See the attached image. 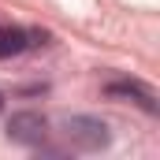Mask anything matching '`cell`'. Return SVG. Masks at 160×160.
<instances>
[{
  "label": "cell",
  "instance_id": "1",
  "mask_svg": "<svg viewBox=\"0 0 160 160\" xmlns=\"http://www.w3.org/2000/svg\"><path fill=\"white\" fill-rule=\"evenodd\" d=\"M45 130H48V123L38 112H19L8 123V138L11 142H22V145H41L45 142Z\"/></svg>",
  "mask_w": 160,
  "mask_h": 160
},
{
  "label": "cell",
  "instance_id": "2",
  "mask_svg": "<svg viewBox=\"0 0 160 160\" xmlns=\"http://www.w3.org/2000/svg\"><path fill=\"white\" fill-rule=\"evenodd\" d=\"M67 127V138H75L82 149H101L108 142V127L101 119H86V116H75V119L63 123Z\"/></svg>",
  "mask_w": 160,
  "mask_h": 160
},
{
  "label": "cell",
  "instance_id": "3",
  "mask_svg": "<svg viewBox=\"0 0 160 160\" xmlns=\"http://www.w3.org/2000/svg\"><path fill=\"white\" fill-rule=\"evenodd\" d=\"M104 93H108V97H127V101L142 104L145 112H157V97H153V89H145V86H138V82H112Z\"/></svg>",
  "mask_w": 160,
  "mask_h": 160
},
{
  "label": "cell",
  "instance_id": "4",
  "mask_svg": "<svg viewBox=\"0 0 160 160\" xmlns=\"http://www.w3.org/2000/svg\"><path fill=\"white\" fill-rule=\"evenodd\" d=\"M26 48V30L19 26H0V60H11Z\"/></svg>",
  "mask_w": 160,
  "mask_h": 160
},
{
  "label": "cell",
  "instance_id": "5",
  "mask_svg": "<svg viewBox=\"0 0 160 160\" xmlns=\"http://www.w3.org/2000/svg\"><path fill=\"white\" fill-rule=\"evenodd\" d=\"M0 108H4V97H0Z\"/></svg>",
  "mask_w": 160,
  "mask_h": 160
}]
</instances>
